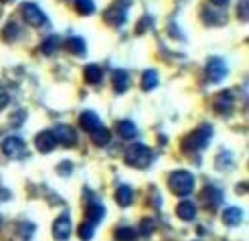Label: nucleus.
<instances>
[{"label":"nucleus","instance_id":"nucleus-24","mask_svg":"<svg viewBox=\"0 0 249 241\" xmlns=\"http://www.w3.org/2000/svg\"><path fill=\"white\" fill-rule=\"evenodd\" d=\"M157 85H159V77H157L156 71H146L144 77H142V90L144 92L154 90Z\"/></svg>","mask_w":249,"mask_h":241},{"label":"nucleus","instance_id":"nucleus-6","mask_svg":"<svg viewBox=\"0 0 249 241\" xmlns=\"http://www.w3.org/2000/svg\"><path fill=\"white\" fill-rule=\"evenodd\" d=\"M52 134H54L56 144H62V146H65V148L75 146L77 140H79L77 130H75L73 126H69V124H60V126H56V128L52 130Z\"/></svg>","mask_w":249,"mask_h":241},{"label":"nucleus","instance_id":"nucleus-9","mask_svg":"<svg viewBox=\"0 0 249 241\" xmlns=\"http://www.w3.org/2000/svg\"><path fill=\"white\" fill-rule=\"evenodd\" d=\"M104 21H106L109 27H121L124 21H126V14H124L123 8H117V6L107 8V10L104 12Z\"/></svg>","mask_w":249,"mask_h":241},{"label":"nucleus","instance_id":"nucleus-17","mask_svg":"<svg viewBox=\"0 0 249 241\" xmlns=\"http://www.w3.org/2000/svg\"><path fill=\"white\" fill-rule=\"evenodd\" d=\"M128 85H130V79H128L126 71L119 69V71L113 73V88H115L117 94H124L128 90Z\"/></svg>","mask_w":249,"mask_h":241},{"label":"nucleus","instance_id":"nucleus-1","mask_svg":"<svg viewBox=\"0 0 249 241\" xmlns=\"http://www.w3.org/2000/svg\"><path fill=\"white\" fill-rule=\"evenodd\" d=\"M154 161V151L144 144H134L124 153V163L134 169H148Z\"/></svg>","mask_w":249,"mask_h":241},{"label":"nucleus","instance_id":"nucleus-10","mask_svg":"<svg viewBox=\"0 0 249 241\" xmlns=\"http://www.w3.org/2000/svg\"><path fill=\"white\" fill-rule=\"evenodd\" d=\"M213 107L220 115H228L234 109V98L228 92H222V94H218L217 98L213 100Z\"/></svg>","mask_w":249,"mask_h":241},{"label":"nucleus","instance_id":"nucleus-30","mask_svg":"<svg viewBox=\"0 0 249 241\" xmlns=\"http://www.w3.org/2000/svg\"><path fill=\"white\" fill-rule=\"evenodd\" d=\"M73 172V163L71 161H62L60 167H58V174L60 176H69Z\"/></svg>","mask_w":249,"mask_h":241},{"label":"nucleus","instance_id":"nucleus-34","mask_svg":"<svg viewBox=\"0 0 249 241\" xmlns=\"http://www.w3.org/2000/svg\"><path fill=\"white\" fill-rule=\"evenodd\" d=\"M2 2H10V0H2Z\"/></svg>","mask_w":249,"mask_h":241},{"label":"nucleus","instance_id":"nucleus-4","mask_svg":"<svg viewBox=\"0 0 249 241\" xmlns=\"http://www.w3.org/2000/svg\"><path fill=\"white\" fill-rule=\"evenodd\" d=\"M2 151L10 159H23L27 155V144L19 136H8L2 142Z\"/></svg>","mask_w":249,"mask_h":241},{"label":"nucleus","instance_id":"nucleus-27","mask_svg":"<svg viewBox=\"0 0 249 241\" xmlns=\"http://www.w3.org/2000/svg\"><path fill=\"white\" fill-rule=\"evenodd\" d=\"M18 34H19V27H18L16 23H8V25L4 27L2 38H4L6 42H14V40L18 38Z\"/></svg>","mask_w":249,"mask_h":241},{"label":"nucleus","instance_id":"nucleus-32","mask_svg":"<svg viewBox=\"0 0 249 241\" xmlns=\"http://www.w3.org/2000/svg\"><path fill=\"white\" fill-rule=\"evenodd\" d=\"M242 19H244V21L248 19V0L242 2Z\"/></svg>","mask_w":249,"mask_h":241},{"label":"nucleus","instance_id":"nucleus-5","mask_svg":"<svg viewBox=\"0 0 249 241\" xmlns=\"http://www.w3.org/2000/svg\"><path fill=\"white\" fill-rule=\"evenodd\" d=\"M21 16H23L25 23H29L31 27H42L46 23L44 12L36 4H33V2H27V4L21 6Z\"/></svg>","mask_w":249,"mask_h":241},{"label":"nucleus","instance_id":"nucleus-19","mask_svg":"<svg viewBox=\"0 0 249 241\" xmlns=\"http://www.w3.org/2000/svg\"><path fill=\"white\" fill-rule=\"evenodd\" d=\"M65 48H67L71 54H75V56H85V54H87V42H85L83 38H79V36L69 38V40L65 42Z\"/></svg>","mask_w":249,"mask_h":241},{"label":"nucleus","instance_id":"nucleus-29","mask_svg":"<svg viewBox=\"0 0 249 241\" xmlns=\"http://www.w3.org/2000/svg\"><path fill=\"white\" fill-rule=\"evenodd\" d=\"M154 228H156L154 220H152V218H144L142 224H140V234H142V236H152V234H154Z\"/></svg>","mask_w":249,"mask_h":241},{"label":"nucleus","instance_id":"nucleus-8","mask_svg":"<svg viewBox=\"0 0 249 241\" xmlns=\"http://www.w3.org/2000/svg\"><path fill=\"white\" fill-rule=\"evenodd\" d=\"M71 216L67 214V212H63L62 216L54 222V230H52V234H54V238L60 241H65L69 236H71Z\"/></svg>","mask_w":249,"mask_h":241},{"label":"nucleus","instance_id":"nucleus-15","mask_svg":"<svg viewBox=\"0 0 249 241\" xmlns=\"http://www.w3.org/2000/svg\"><path fill=\"white\" fill-rule=\"evenodd\" d=\"M90 140H92L94 146L104 148V146L109 144V140H111V132H109L106 126H100V128H96V130L90 132Z\"/></svg>","mask_w":249,"mask_h":241},{"label":"nucleus","instance_id":"nucleus-3","mask_svg":"<svg viewBox=\"0 0 249 241\" xmlns=\"http://www.w3.org/2000/svg\"><path fill=\"white\" fill-rule=\"evenodd\" d=\"M211 134H213V130H211L209 126H199V128H196L194 132L188 134L186 140L182 142V150L186 151V153H196V151L207 148V144H209V140H211Z\"/></svg>","mask_w":249,"mask_h":241},{"label":"nucleus","instance_id":"nucleus-11","mask_svg":"<svg viewBox=\"0 0 249 241\" xmlns=\"http://www.w3.org/2000/svg\"><path fill=\"white\" fill-rule=\"evenodd\" d=\"M35 146L36 150L42 151V153H48L56 148V140H54V134L50 130H44V132H38L36 138H35Z\"/></svg>","mask_w":249,"mask_h":241},{"label":"nucleus","instance_id":"nucleus-13","mask_svg":"<svg viewBox=\"0 0 249 241\" xmlns=\"http://www.w3.org/2000/svg\"><path fill=\"white\" fill-rule=\"evenodd\" d=\"M115 201L121 205V207H128L132 201H134V189L130 188V186H119L117 188V191H115Z\"/></svg>","mask_w":249,"mask_h":241},{"label":"nucleus","instance_id":"nucleus-7","mask_svg":"<svg viewBox=\"0 0 249 241\" xmlns=\"http://www.w3.org/2000/svg\"><path fill=\"white\" fill-rule=\"evenodd\" d=\"M205 73H207V79H209L211 83H220V81L226 77L228 67H226V63L220 60V58H211V60L207 61Z\"/></svg>","mask_w":249,"mask_h":241},{"label":"nucleus","instance_id":"nucleus-12","mask_svg":"<svg viewBox=\"0 0 249 241\" xmlns=\"http://www.w3.org/2000/svg\"><path fill=\"white\" fill-rule=\"evenodd\" d=\"M79 124H81V128L87 130V132H92V130L102 126L100 117H98L94 111H83L81 117H79Z\"/></svg>","mask_w":249,"mask_h":241},{"label":"nucleus","instance_id":"nucleus-26","mask_svg":"<svg viewBox=\"0 0 249 241\" xmlns=\"http://www.w3.org/2000/svg\"><path fill=\"white\" fill-rule=\"evenodd\" d=\"M73 4H75V10L81 16H90V14H94V10H96L94 0H73Z\"/></svg>","mask_w":249,"mask_h":241},{"label":"nucleus","instance_id":"nucleus-14","mask_svg":"<svg viewBox=\"0 0 249 241\" xmlns=\"http://www.w3.org/2000/svg\"><path fill=\"white\" fill-rule=\"evenodd\" d=\"M177 216L178 218H182V220H194L196 216H197V207L192 203V201H182V203H178L177 205Z\"/></svg>","mask_w":249,"mask_h":241},{"label":"nucleus","instance_id":"nucleus-28","mask_svg":"<svg viewBox=\"0 0 249 241\" xmlns=\"http://www.w3.org/2000/svg\"><path fill=\"white\" fill-rule=\"evenodd\" d=\"M79 238L83 241H90L94 238V226L90 222H83L79 226Z\"/></svg>","mask_w":249,"mask_h":241},{"label":"nucleus","instance_id":"nucleus-22","mask_svg":"<svg viewBox=\"0 0 249 241\" xmlns=\"http://www.w3.org/2000/svg\"><path fill=\"white\" fill-rule=\"evenodd\" d=\"M85 81L87 83H90V85H98L100 81H102V77H104V73H102V69L98 67V65H87L85 67Z\"/></svg>","mask_w":249,"mask_h":241},{"label":"nucleus","instance_id":"nucleus-25","mask_svg":"<svg viewBox=\"0 0 249 241\" xmlns=\"http://www.w3.org/2000/svg\"><path fill=\"white\" fill-rule=\"evenodd\" d=\"M136 238H138V232L130 226H121L115 232V240L117 241H134Z\"/></svg>","mask_w":249,"mask_h":241},{"label":"nucleus","instance_id":"nucleus-16","mask_svg":"<svg viewBox=\"0 0 249 241\" xmlns=\"http://www.w3.org/2000/svg\"><path fill=\"white\" fill-rule=\"evenodd\" d=\"M201 199H203V203H205L207 207L215 209L218 203H220V191H218L215 186H207V188L203 189V193H201Z\"/></svg>","mask_w":249,"mask_h":241},{"label":"nucleus","instance_id":"nucleus-31","mask_svg":"<svg viewBox=\"0 0 249 241\" xmlns=\"http://www.w3.org/2000/svg\"><path fill=\"white\" fill-rule=\"evenodd\" d=\"M8 100H10L8 92H6L4 88H2V86H0V109H4V107L8 105Z\"/></svg>","mask_w":249,"mask_h":241},{"label":"nucleus","instance_id":"nucleus-33","mask_svg":"<svg viewBox=\"0 0 249 241\" xmlns=\"http://www.w3.org/2000/svg\"><path fill=\"white\" fill-rule=\"evenodd\" d=\"M209 2H213L215 6H224V4L228 2V0H209Z\"/></svg>","mask_w":249,"mask_h":241},{"label":"nucleus","instance_id":"nucleus-20","mask_svg":"<svg viewBox=\"0 0 249 241\" xmlns=\"http://www.w3.org/2000/svg\"><path fill=\"white\" fill-rule=\"evenodd\" d=\"M117 132H119V136H121L123 140H132V138L136 136V126H134L132 120L123 119L117 122Z\"/></svg>","mask_w":249,"mask_h":241},{"label":"nucleus","instance_id":"nucleus-21","mask_svg":"<svg viewBox=\"0 0 249 241\" xmlns=\"http://www.w3.org/2000/svg\"><path fill=\"white\" fill-rule=\"evenodd\" d=\"M104 214H106V209H104L102 205H98V203H92V205L87 207V220H89L92 226H96V224L104 218Z\"/></svg>","mask_w":249,"mask_h":241},{"label":"nucleus","instance_id":"nucleus-18","mask_svg":"<svg viewBox=\"0 0 249 241\" xmlns=\"http://www.w3.org/2000/svg\"><path fill=\"white\" fill-rule=\"evenodd\" d=\"M244 218V211L238 209V207H228L226 211L222 212V220L226 226H238Z\"/></svg>","mask_w":249,"mask_h":241},{"label":"nucleus","instance_id":"nucleus-23","mask_svg":"<svg viewBox=\"0 0 249 241\" xmlns=\"http://www.w3.org/2000/svg\"><path fill=\"white\" fill-rule=\"evenodd\" d=\"M58 48H60V38H58L56 34H50V36L40 44V52H42L44 56H52Z\"/></svg>","mask_w":249,"mask_h":241},{"label":"nucleus","instance_id":"nucleus-2","mask_svg":"<svg viewBox=\"0 0 249 241\" xmlns=\"http://www.w3.org/2000/svg\"><path fill=\"white\" fill-rule=\"evenodd\" d=\"M194 184L196 178L192 172L188 171H175L171 176H169V188L175 195H180V197H186L194 191Z\"/></svg>","mask_w":249,"mask_h":241}]
</instances>
